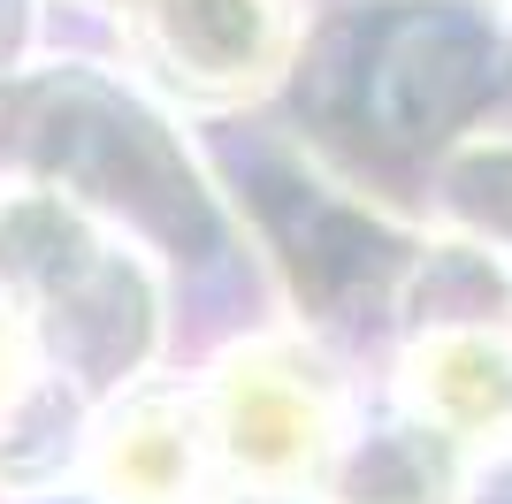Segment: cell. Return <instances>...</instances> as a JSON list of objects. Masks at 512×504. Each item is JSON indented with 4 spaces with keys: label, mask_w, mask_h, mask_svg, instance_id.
Wrapping results in <instances>:
<instances>
[{
    "label": "cell",
    "mask_w": 512,
    "mask_h": 504,
    "mask_svg": "<svg viewBox=\"0 0 512 504\" xmlns=\"http://www.w3.org/2000/svg\"><path fill=\"white\" fill-rule=\"evenodd\" d=\"M283 497V489H260V497H245V504H276Z\"/></svg>",
    "instance_id": "8992f818"
},
{
    "label": "cell",
    "mask_w": 512,
    "mask_h": 504,
    "mask_svg": "<svg viewBox=\"0 0 512 504\" xmlns=\"http://www.w3.org/2000/svg\"><path fill=\"white\" fill-rule=\"evenodd\" d=\"M23 382H31V321L16 298H0V413L23 398Z\"/></svg>",
    "instance_id": "5b68a950"
},
{
    "label": "cell",
    "mask_w": 512,
    "mask_h": 504,
    "mask_svg": "<svg viewBox=\"0 0 512 504\" xmlns=\"http://www.w3.org/2000/svg\"><path fill=\"white\" fill-rule=\"evenodd\" d=\"M406 398L444 436H482L512 405V352L490 344V336H474V329H444V336H428V344H413Z\"/></svg>",
    "instance_id": "277c9868"
},
{
    "label": "cell",
    "mask_w": 512,
    "mask_h": 504,
    "mask_svg": "<svg viewBox=\"0 0 512 504\" xmlns=\"http://www.w3.org/2000/svg\"><path fill=\"white\" fill-rule=\"evenodd\" d=\"M92 482L115 504H192L199 489V413L184 398H138L100 428Z\"/></svg>",
    "instance_id": "3957f363"
},
{
    "label": "cell",
    "mask_w": 512,
    "mask_h": 504,
    "mask_svg": "<svg viewBox=\"0 0 512 504\" xmlns=\"http://www.w3.org/2000/svg\"><path fill=\"white\" fill-rule=\"evenodd\" d=\"M214 443L260 489H283L329 459V382L291 344H245L214 375Z\"/></svg>",
    "instance_id": "6da1fadb"
},
{
    "label": "cell",
    "mask_w": 512,
    "mask_h": 504,
    "mask_svg": "<svg viewBox=\"0 0 512 504\" xmlns=\"http://www.w3.org/2000/svg\"><path fill=\"white\" fill-rule=\"evenodd\" d=\"M146 31L176 84L230 92L268 77L260 62L283 46V0H146Z\"/></svg>",
    "instance_id": "7a4b0ae2"
}]
</instances>
